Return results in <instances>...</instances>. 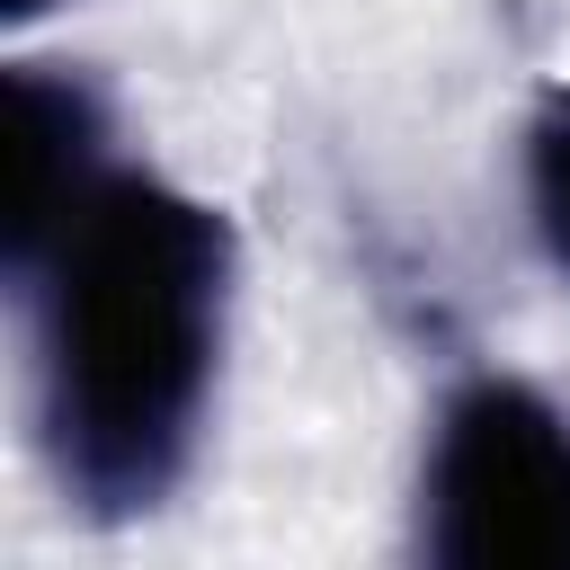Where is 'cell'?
Returning <instances> with one entry per match:
<instances>
[{"label": "cell", "instance_id": "1", "mask_svg": "<svg viewBox=\"0 0 570 570\" xmlns=\"http://www.w3.org/2000/svg\"><path fill=\"white\" fill-rule=\"evenodd\" d=\"M36 436L80 517L160 508L205 436L232 330V223L160 169H107L18 267Z\"/></svg>", "mask_w": 570, "mask_h": 570}, {"label": "cell", "instance_id": "2", "mask_svg": "<svg viewBox=\"0 0 570 570\" xmlns=\"http://www.w3.org/2000/svg\"><path fill=\"white\" fill-rule=\"evenodd\" d=\"M419 552L445 570H570V410L525 374H463L419 454Z\"/></svg>", "mask_w": 570, "mask_h": 570}, {"label": "cell", "instance_id": "3", "mask_svg": "<svg viewBox=\"0 0 570 570\" xmlns=\"http://www.w3.org/2000/svg\"><path fill=\"white\" fill-rule=\"evenodd\" d=\"M9 151H18V196H9V267L116 169L107 160V107L80 71H53V62H27L9 80Z\"/></svg>", "mask_w": 570, "mask_h": 570}, {"label": "cell", "instance_id": "4", "mask_svg": "<svg viewBox=\"0 0 570 570\" xmlns=\"http://www.w3.org/2000/svg\"><path fill=\"white\" fill-rule=\"evenodd\" d=\"M525 223H534L552 276L570 285V80L543 89L525 116Z\"/></svg>", "mask_w": 570, "mask_h": 570}, {"label": "cell", "instance_id": "5", "mask_svg": "<svg viewBox=\"0 0 570 570\" xmlns=\"http://www.w3.org/2000/svg\"><path fill=\"white\" fill-rule=\"evenodd\" d=\"M36 9H53V0H9V18H36Z\"/></svg>", "mask_w": 570, "mask_h": 570}]
</instances>
